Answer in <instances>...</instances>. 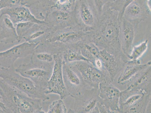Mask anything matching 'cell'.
Listing matches in <instances>:
<instances>
[{
	"instance_id": "8fae6325",
	"label": "cell",
	"mask_w": 151,
	"mask_h": 113,
	"mask_svg": "<svg viewBox=\"0 0 151 113\" xmlns=\"http://www.w3.org/2000/svg\"><path fill=\"white\" fill-rule=\"evenodd\" d=\"M20 1L17 4L3 9L0 12L1 14L7 16L15 26L17 23L25 22H31L38 25L47 24L44 20L37 18L26 5L20 4Z\"/></svg>"
},
{
	"instance_id": "3957f363",
	"label": "cell",
	"mask_w": 151,
	"mask_h": 113,
	"mask_svg": "<svg viewBox=\"0 0 151 113\" xmlns=\"http://www.w3.org/2000/svg\"><path fill=\"white\" fill-rule=\"evenodd\" d=\"M53 64L54 63L38 61L32 55L29 63L20 64L15 70L23 77L31 80L37 88L45 93L52 72Z\"/></svg>"
},
{
	"instance_id": "4dcf8cb0",
	"label": "cell",
	"mask_w": 151,
	"mask_h": 113,
	"mask_svg": "<svg viewBox=\"0 0 151 113\" xmlns=\"http://www.w3.org/2000/svg\"><path fill=\"white\" fill-rule=\"evenodd\" d=\"M100 113L99 112V109L97 106L95 108L93 109V111L90 112L88 113Z\"/></svg>"
},
{
	"instance_id": "4316f807",
	"label": "cell",
	"mask_w": 151,
	"mask_h": 113,
	"mask_svg": "<svg viewBox=\"0 0 151 113\" xmlns=\"http://www.w3.org/2000/svg\"><path fill=\"white\" fill-rule=\"evenodd\" d=\"M20 1L12 0H0V12L3 9H6L17 4Z\"/></svg>"
},
{
	"instance_id": "4fadbf2b",
	"label": "cell",
	"mask_w": 151,
	"mask_h": 113,
	"mask_svg": "<svg viewBox=\"0 0 151 113\" xmlns=\"http://www.w3.org/2000/svg\"><path fill=\"white\" fill-rule=\"evenodd\" d=\"M75 113H87L97 106L99 101V89L87 88L74 98Z\"/></svg>"
},
{
	"instance_id": "ba28073f",
	"label": "cell",
	"mask_w": 151,
	"mask_h": 113,
	"mask_svg": "<svg viewBox=\"0 0 151 113\" xmlns=\"http://www.w3.org/2000/svg\"><path fill=\"white\" fill-rule=\"evenodd\" d=\"M40 44L25 42L0 52V67L14 68V63L18 59L34 54Z\"/></svg>"
},
{
	"instance_id": "83f0119b",
	"label": "cell",
	"mask_w": 151,
	"mask_h": 113,
	"mask_svg": "<svg viewBox=\"0 0 151 113\" xmlns=\"http://www.w3.org/2000/svg\"><path fill=\"white\" fill-rule=\"evenodd\" d=\"M94 67L97 69L102 71H106L104 68L102 61L99 58H96L94 59L92 63Z\"/></svg>"
},
{
	"instance_id": "7c38bea8",
	"label": "cell",
	"mask_w": 151,
	"mask_h": 113,
	"mask_svg": "<svg viewBox=\"0 0 151 113\" xmlns=\"http://www.w3.org/2000/svg\"><path fill=\"white\" fill-rule=\"evenodd\" d=\"M104 82L99 85V103L111 111L119 112L121 91L112 84Z\"/></svg>"
},
{
	"instance_id": "484cf974",
	"label": "cell",
	"mask_w": 151,
	"mask_h": 113,
	"mask_svg": "<svg viewBox=\"0 0 151 113\" xmlns=\"http://www.w3.org/2000/svg\"><path fill=\"white\" fill-rule=\"evenodd\" d=\"M32 56L38 61L43 63H54L53 54L48 52H34Z\"/></svg>"
},
{
	"instance_id": "7a4b0ae2",
	"label": "cell",
	"mask_w": 151,
	"mask_h": 113,
	"mask_svg": "<svg viewBox=\"0 0 151 113\" xmlns=\"http://www.w3.org/2000/svg\"><path fill=\"white\" fill-rule=\"evenodd\" d=\"M0 96L6 111L9 113H34L42 109L45 102L34 99L0 78Z\"/></svg>"
},
{
	"instance_id": "8992f818",
	"label": "cell",
	"mask_w": 151,
	"mask_h": 113,
	"mask_svg": "<svg viewBox=\"0 0 151 113\" xmlns=\"http://www.w3.org/2000/svg\"><path fill=\"white\" fill-rule=\"evenodd\" d=\"M68 64L79 73L87 87L99 89L101 82H113L106 71L97 69L90 62L82 61Z\"/></svg>"
},
{
	"instance_id": "cb8c5ba5",
	"label": "cell",
	"mask_w": 151,
	"mask_h": 113,
	"mask_svg": "<svg viewBox=\"0 0 151 113\" xmlns=\"http://www.w3.org/2000/svg\"><path fill=\"white\" fill-rule=\"evenodd\" d=\"M35 23L31 22H25L17 23L16 27V33L18 37L19 42L25 36Z\"/></svg>"
},
{
	"instance_id": "f1b7e54d",
	"label": "cell",
	"mask_w": 151,
	"mask_h": 113,
	"mask_svg": "<svg viewBox=\"0 0 151 113\" xmlns=\"http://www.w3.org/2000/svg\"><path fill=\"white\" fill-rule=\"evenodd\" d=\"M100 113H109L110 111L106 107L99 103L97 105Z\"/></svg>"
},
{
	"instance_id": "d6a6232c",
	"label": "cell",
	"mask_w": 151,
	"mask_h": 113,
	"mask_svg": "<svg viewBox=\"0 0 151 113\" xmlns=\"http://www.w3.org/2000/svg\"><path fill=\"white\" fill-rule=\"evenodd\" d=\"M0 113H9L6 111H4L1 109H0Z\"/></svg>"
},
{
	"instance_id": "d6986e66",
	"label": "cell",
	"mask_w": 151,
	"mask_h": 113,
	"mask_svg": "<svg viewBox=\"0 0 151 113\" xmlns=\"http://www.w3.org/2000/svg\"><path fill=\"white\" fill-rule=\"evenodd\" d=\"M151 67L140 72L127 83V89L141 91L151 93Z\"/></svg>"
},
{
	"instance_id": "5b68a950",
	"label": "cell",
	"mask_w": 151,
	"mask_h": 113,
	"mask_svg": "<svg viewBox=\"0 0 151 113\" xmlns=\"http://www.w3.org/2000/svg\"><path fill=\"white\" fill-rule=\"evenodd\" d=\"M119 113H151V93L126 89L121 91Z\"/></svg>"
},
{
	"instance_id": "ac0fdd59",
	"label": "cell",
	"mask_w": 151,
	"mask_h": 113,
	"mask_svg": "<svg viewBox=\"0 0 151 113\" xmlns=\"http://www.w3.org/2000/svg\"><path fill=\"white\" fill-rule=\"evenodd\" d=\"M19 42L15 26L6 15L0 19V43H12Z\"/></svg>"
},
{
	"instance_id": "277c9868",
	"label": "cell",
	"mask_w": 151,
	"mask_h": 113,
	"mask_svg": "<svg viewBox=\"0 0 151 113\" xmlns=\"http://www.w3.org/2000/svg\"><path fill=\"white\" fill-rule=\"evenodd\" d=\"M0 78L31 98L40 99L44 102L50 99L45 92L37 88L31 80L17 72L15 68L0 67Z\"/></svg>"
},
{
	"instance_id": "7402d4cb",
	"label": "cell",
	"mask_w": 151,
	"mask_h": 113,
	"mask_svg": "<svg viewBox=\"0 0 151 113\" xmlns=\"http://www.w3.org/2000/svg\"><path fill=\"white\" fill-rule=\"evenodd\" d=\"M82 56L92 64L93 61L99 57L101 49L94 43L83 41L78 43Z\"/></svg>"
},
{
	"instance_id": "44dd1931",
	"label": "cell",
	"mask_w": 151,
	"mask_h": 113,
	"mask_svg": "<svg viewBox=\"0 0 151 113\" xmlns=\"http://www.w3.org/2000/svg\"><path fill=\"white\" fill-rule=\"evenodd\" d=\"M78 43L63 46L61 53L64 63L70 64L79 61L88 62L82 56Z\"/></svg>"
},
{
	"instance_id": "1f68e13d",
	"label": "cell",
	"mask_w": 151,
	"mask_h": 113,
	"mask_svg": "<svg viewBox=\"0 0 151 113\" xmlns=\"http://www.w3.org/2000/svg\"><path fill=\"white\" fill-rule=\"evenodd\" d=\"M34 113H47L45 112L44 111H43V110H42V109H39L37 110V111H35V112Z\"/></svg>"
},
{
	"instance_id": "6da1fadb",
	"label": "cell",
	"mask_w": 151,
	"mask_h": 113,
	"mask_svg": "<svg viewBox=\"0 0 151 113\" xmlns=\"http://www.w3.org/2000/svg\"><path fill=\"white\" fill-rule=\"evenodd\" d=\"M129 1H107L103 7L98 23L85 31L83 42H91L100 49L113 55L122 68L128 61L121 47L119 34L121 22Z\"/></svg>"
},
{
	"instance_id": "f546056e",
	"label": "cell",
	"mask_w": 151,
	"mask_h": 113,
	"mask_svg": "<svg viewBox=\"0 0 151 113\" xmlns=\"http://www.w3.org/2000/svg\"><path fill=\"white\" fill-rule=\"evenodd\" d=\"M0 109L4 110V111H6L5 106L4 105V104H3L2 101H1V96H0Z\"/></svg>"
},
{
	"instance_id": "d590c367",
	"label": "cell",
	"mask_w": 151,
	"mask_h": 113,
	"mask_svg": "<svg viewBox=\"0 0 151 113\" xmlns=\"http://www.w3.org/2000/svg\"><path fill=\"white\" fill-rule=\"evenodd\" d=\"M2 15L1 14V13H0V19H1V17H2Z\"/></svg>"
},
{
	"instance_id": "2e32d148",
	"label": "cell",
	"mask_w": 151,
	"mask_h": 113,
	"mask_svg": "<svg viewBox=\"0 0 151 113\" xmlns=\"http://www.w3.org/2000/svg\"><path fill=\"white\" fill-rule=\"evenodd\" d=\"M138 27L123 17L121 22L119 34L120 45L122 52L127 58L132 49Z\"/></svg>"
},
{
	"instance_id": "9c48e42d",
	"label": "cell",
	"mask_w": 151,
	"mask_h": 113,
	"mask_svg": "<svg viewBox=\"0 0 151 113\" xmlns=\"http://www.w3.org/2000/svg\"><path fill=\"white\" fill-rule=\"evenodd\" d=\"M53 57L54 64L52 72L45 93L47 95L50 93L57 94L60 96V99L64 100L69 96L63 79V67L64 62L62 54H55Z\"/></svg>"
},
{
	"instance_id": "52a82bcc",
	"label": "cell",
	"mask_w": 151,
	"mask_h": 113,
	"mask_svg": "<svg viewBox=\"0 0 151 113\" xmlns=\"http://www.w3.org/2000/svg\"><path fill=\"white\" fill-rule=\"evenodd\" d=\"M74 13L77 24L85 31L98 23L99 15L94 1H76Z\"/></svg>"
},
{
	"instance_id": "5bb4252c",
	"label": "cell",
	"mask_w": 151,
	"mask_h": 113,
	"mask_svg": "<svg viewBox=\"0 0 151 113\" xmlns=\"http://www.w3.org/2000/svg\"><path fill=\"white\" fill-rule=\"evenodd\" d=\"M63 79L69 96L74 98L87 88L80 74L69 64L64 62Z\"/></svg>"
},
{
	"instance_id": "9a60e30c",
	"label": "cell",
	"mask_w": 151,
	"mask_h": 113,
	"mask_svg": "<svg viewBox=\"0 0 151 113\" xmlns=\"http://www.w3.org/2000/svg\"><path fill=\"white\" fill-rule=\"evenodd\" d=\"M150 16L151 9L147 6L146 1L132 0L126 6L123 17L138 26Z\"/></svg>"
},
{
	"instance_id": "d4e9b609",
	"label": "cell",
	"mask_w": 151,
	"mask_h": 113,
	"mask_svg": "<svg viewBox=\"0 0 151 113\" xmlns=\"http://www.w3.org/2000/svg\"><path fill=\"white\" fill-rule=\"evenodd\" d=\"M47 113H68L67 109L63 100L53 101L49 106L48 111Z\"/></svg>"
},
{
	"instance_id": "ffe728a7",
	"label": "cell",
	"mask_w": 151,
	"mask_h": 113,
	"mask_svg": "<svg viewBox=\"0 0 151 113\" xmlns=\"http://www.w3.org/2000/svg\"><path fill=\"white\" fill-rule=\"evenodd\" d=\"M99 58L102 61L104 68L113 82L123 68L119 64L115 56L105 49L100 50Z\"/></svg>"
},
{
	"instance_id": "e575fe53",
	"label": "cell",
	"mask_w": 151,
	"mask_h": 113,
	"mask_svg": "<svg viewBox=\"0 0 151 113\" xmlns=\"http://www.w3.org/2000/svg\"><path fill=\"white\" fill-rule=\"evenodd\" d=\"M109 113H119V112L110 111Z\"/></svg>"
},
{
	"instance_id": "836d02e7",
	"label": "cell",
	"mask_w": 151,
	"mask_h": 113,
	"mask_svg": "<svg viewBox=\"0 0 151 113\" xmlns=\"http://www.w3.org/2000/svg\"><path fill=\"white\" fill-rule=\"evenodd\" d=\"M68 113H75V112H74L73 110L69 109L68 110Z\"/></svg>"
},
{
	"instance_id": "603a6c76",
	"label": "cell",
	"mask_w": 151,
	"mask_h": 113,
	"mask_svg": "<svg viewBox=\"0 0 151 113\" xmlns=\"http://www.w3.org/2000/svg\"><path fill=\"white\" fill-rule=\"evenodd\" d=\"M149 40H145L138 45L133 46L128 58L129 60H137L147 51L149 45Z\"/></svg>"
},
{
	"instance_id": "e0dca14e",
	"label": "cell",
	"mask_w": 151,
	"mask_h": 113,
	"mask_svg": "<svg viewBox=\"0 0 151 113\" xmlns=\"http://www.w3.org/2000/svg\"><path fill=\"white\" fill-rule=\"evenodd\" d=\"M151 61L142 64L140 60H129L126 63L117 80L120 85H126L140 72L151 66Z\"/></svg>"
},
{
	"instance_id": "30bf717a",
	"label": "cell",
	"mask_w": 151,
	"mask_h": 113,
	"mask_svg": "<svg viewBox=\"0 0 151 113\" xmlns=\"http://www.w3.org/2000/svg\"><path fill=\"white\" fill-rule=\"evenodd\" d=\"M85 31L78 25L56 30L50 33L46 41L50 43L68 45L78 43L84 40Z\"/></svg>"
}]
</instances>
